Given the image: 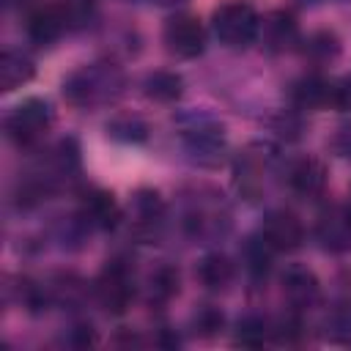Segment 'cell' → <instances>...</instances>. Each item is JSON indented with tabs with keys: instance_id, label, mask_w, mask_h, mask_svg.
Wrapping results in <instances>:
<instances>
[{
	"instance_id": "obj_1",
	"label": "cell",
	"mask_w": 351,
	"mask_h": 351,
	"mask_svg": "<svg viewBox=\"0 0 351 351\" xmlns=\"http://www.w3.org/2000/svg\"><path fill=\"white\" fill-rule=\"evenodd\" d=\"M258 30H261V19L255 8L241 0H230L219 5L211 16V33L225 47H247L255 41Z\"/></svg>"
},
{
	"instance_id": "obj_2",
	"label": "cell",
	"mask_w": 351,
	"mask_h": 351,
	"mask_svg": "<svg viewBox=\"0 0 351 351\" xmlns=\"http://www.w3.org/2000/svg\"><path fill=\"white\" fill-rule=\"evenodd\" d=\"M49 126H52V110L44 99L19 101L5 118V134L16 145H33L47 134Z\"/></svg>"
},
{
	"instance_id": "obj_3",
	"label": "cell",
	"mask_w": 351,
	"mask_h": 351,
	"mask_svg": "<svg viewBox=\"0 0 351 351\" xmlns=\"http://www.w3.org/2000/svg\"><path fill=\"white\" fill-rule=\"evenodd\" d=\"M165 49L181 60H192L206 49V27L192 14H173L162 30Z\"/></svg>"
},
{
	"instance_id": "obj_4",
	"label": "cell",
	"mask_w": 351,
	"mask_h": 351,
	"mask_svg": "<svg viewBox=\"0 0 351 351\" xmlns=\"http://www.w3.org/2000/svg\"><path fill=\"white\" fill-rule=\"evenodd\" d=\"M132 269L126 266V261H110L96 280V299L110 313H123L132 302Z\"/></svg>"
},
{
	"instance_id": "obj_5",
	"label": "cell",
	"mask_w": 351,
	"mask_h": 351,
	"mask_svg": "<svg viewBox=\"0 0 351 351\" xmlns=\"http://www.w3.org/2000/svg\"><path fill=\"white\" fill-rule=\"evenodd\" d=\"M315 239L326 252H351V206H326L315 219Z\"/></svg>"
},
{
	"instance_id": "obj_6",
	"label": "cell",
	"mask_w": 351,
	"mask_h": 351,
	"mask_svg": "<svg viewBox=\"0 0 351 351\" xmlns=\"http://www.w3.org/2000/svg\"><path fill=\"white\" fill-rule=\"evenodd\" d=\"M261 239L274 250V252H291L296 247H302L304 241V228L299 222L296 214L280 208L266 214L263 225H261Z\"/></svg>"
},
{
	"instance_id": "obj_7",
	"label": "cell",
	"mask_w": 351,
	"mask_h": 351,
	"mask_svg": "<svg viewBox=\"0 0 351 351\" xmlns=\"http://www.w3.org/2000/svg\"><path fill=\"white\" fill-rule=\"evenodd\" d=\"M288 186L302 197H318L326 189V167L313 156L299 159L288 170Z\"/></svg>"
},
{
	"instance_id": "obj_8",
	"label": "cell",
	"mask_w": 351,
	"mask_h": 351,
	"mask_svg": "<svg viewBox=\"0 0 351 351\" xmlns=\"http://www.w3.org/2000/svg\"><path fill=\"white\" fill-rule=\"evenodd\" d=\"M162 217H165V206H162V197L151 189H143L132 197V225H134V233L140 236H154L162 225Z\"/></svg>"
},
{
	"instance_id": "obj_9",
	"label": "cell",
	"mask_w": 351,
	"mask_h": 351,
	"mask_svg": "<svg viewBox=\"0 0 351 351\" xmlns=\"http://www.w3.org/2000/svg\"><path fill=\"white\" fill-rule=\"evenodd\" d=\"M263 167H266V156L258 145H250L236 159V186L250 200H255V195L263 189Z\"/></svg>"
},
{
	"instance_id": "obj_10",
	"label": "cell",
	"mask_w": 351,
	"mask_h": 351,
	"mask_svg": "<svg viewBox=\"0 0 351 351\" xmlns=\"http://www.w3.org/2000/svg\"><path fill=\"white\" fill-rule=\"evenodd\" d=\"M80 214L82 219L90 225V228H115V222L121 219V211L112 200L110 192H101V189H90L82 195V203H80Z\"/></svg>"
},
{
	"instance_id": "obj_11",
	"label": "cell",
	"mask_w": 351,
	"mask_h": 351,
	"mask_svg": "<svg viewBox=\"0 0 351 351\" xmlns=\"http://www.w3.org/2000/svg\"><path fill=\"white\" fill-rule=\"evenodd\" d=\"M66 30V11L60 5H41L27 16V36L36 44H52Z\"/></svg>"
},
{
	"instance_id": "obj_12",
	"label": "cell",
	"mask_w": 351,
	"mask_h": 351,
	"mask_svg": "<svg viewBox=\"0 0 351 351\" xmlns=\"http://www.w3.org/2000/svg\"><path fill=\"white\" fill-rule=\"evenodd\" d=\"M282 293L293 307H310L318 299V280L304 266H291L282 274Z\"/></svg>"
},
{
	"instance_id": "obj_13",
	"label": "cell",
	"mask_w": 351,
	"mask_h": 351,
	"mask_svg": "<svg viewBox=\"0 0 351 351\" xmlns=\"http://www.w3.org/2000/svg\"><path fill=\"white\" fill-rule=\"evenodd\" d=\"M36 66L27 55H22L19 49H5L0 58V85L3 90H16L19 85H25L33 77Z\"/></svg>"
},
{
	"instance_id": "obj_14",
	"label": "cell",
	"mask_w": 351,
	"mask_h": 351,
	"mask_svg": "<svg viewBox=\"0 0 351 351\" xmlns=\"http://www.w3.org/2000/svg\"><path fill=\"white\" fill-rule=\"evenodd\" d=\"M291 99L302 110H318L332 104V82L318 80V77H304L291 88Z\"/></svg>"
},
{
	"instance_id": "obj_15",
	"label": "cell",
	"mask_w": 351,
	"mask_h": 351,
	"mask_svg": "<svg viewBox=\"0 0 351 351\" xmlns=\"http://www.w3.org/2000/svg\"><path fill=\"white\" fill-rule=\"evenodd\" d=\"M197 280L208 288V291H222V288H228V282L233 280V263L225 258V255H219V252H211V255H206L200 263H197Z\"/></svg>"
},
{
	"instance_id": "obj_16",
	"label": "cell",
	"mask_w": 351,
	"mask_h": 351,
	"mask_svg": "<svg viewBox=\"0 0 351 351\" xmlns=\"http://www.w3.org/2000/svg\"><path fill=\"white\" fill-rule=\"evenodd\" d=\"M263 33H266V44L277 52V49H288L293 41H296V22L291 14L285 11H277L266 19L263 25Z\"/></svg>"
},
{
	"instance_id": "obj_17",
	"label": "cell",
	"mask_w": 351,
	"mask_h": 351,
	"mask_svg": "<svg viewBox=\"0 0 351 351\" xmlns=\"http://www.w3.org/2000/svg\"><path fill=\"white\" fill-rule=\"evenodd\" d=\"M184 90V82L173 71H154L145 80V96L154 101H176Z\"/></svg>"
},
{
	"instance_id": "obj_18",
	"label": "cell",
	"mask_w": 351,
	"mask_h": 351,
	"mask_svg": "<svg viewBox=\"0 0 351 351\" xmlns=\"http://www.w3.org/2000/svg\"><path fill=\"white\" fill-rule=\"evenodd\" d=\"M148 296L154 299V302H167L170 296H176L178 293V271L173 269V266H159L154 274H151V280H148Z\"/></svg>"
},
{
	"instance_id": "obj_19",
	"label": "cell",
	"mask_w": 351,
	"mask_h": 351,
	"mask_svg": "<svg viewBox=\"0 0 351 351\" xmlns=\"http://www.w3.org/2000/svg\"><path fill=\"white\" fill-rule=\"evenodd\" d=\"M266 335H269V329H266V324L261 321V318H244V321H239V329H236V343L239 346H263V340H266Z\"/></svg>"
},
{
	"instance_id": "obj_20",
	"label": "cell",
	"mask_w": 351,
	"mask_h": 351,
	"mask_svg": "<svg viewBox=\"0 0 351 351\" xmlns=\"http://www.w3.org/2000/svg\"><path fill=\"white\" fill-rule=\"evenodd\" d=\"M222 313L217 310V307H211V304H206V307H200L197 313H195V332L197 335H203V337H211V335H217L219 329H222Z\"/></svg>"
},
{
	"instance_id": "obj_21",
	"label": "cell",
	"mask_w": 351,
	"mask_h": 351,
	"mask_svg": "<svg viewBox=\"0 0 351 351\" xmlns=\"http://www.w3.org/2000/svg\"><path fill=\"white\" fill-rule=\"evenodd\" d=\"M307 52L310 55H321V60L326 58H335L337 55V38L332 33H315L307 44Z\"/></svg>"
},
{
	"instance_id": "obj_22",
	"label": "cell",
	"mask_w": 351,
	"mask_h": 351,
	"mask_svg": "<svg viewBox=\"0 0 351 351\" xmlns=\"http://www.w3.org/2000/svg\"><path fill=\"white\" fill-rule=\"evenodd\" d=\"M332 104L351 112V77H343L332 82Z\"/></svg>"
},
{
	"instance_id": "obj_23",
	"label": "cell",
	"mask_w": 351,
	"mask_h": 351,
	"mask_svg": "<svg viewBox=\"0 0 351 351\" xmlns=\"http://www.w3.org/2000/svg\"><path fill=\"white\" fill-rule=\"evenodd\" d=\"M19 3H25V0H5V5H19Z\"/></svg>"
},
{
	"instance_id": "obj_24",
	"label": "cell",
	"mask_w": 351,
	"mask_h": 351,
	"mask_svg": "<svg viewBox=\"0 0 351 351\" xmlns=\"http://www.w3.org/2000/svg\"><path fill=\"white\" fill-rule=\"evenodd\" d=\"M156 3H176V0H156Z\"/></svg>"
},
{
	"instance_id": "obj_25",
	"label": "cell",
	"mask_w": 351,
	"mask_h": 351,
	"mask_svg": "<svg viewBox=\"0 0 351 351\" xmlns=\"http://www.w3.org/2000/svg\"><path fill=\"white\" fill-rule=\"evenodd\" d=\"M348 206H351V195H348Z\"/></svg>"
}]
</instances>
